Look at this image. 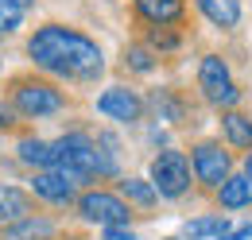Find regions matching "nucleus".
Segmentation results:
<instances>
[{
	"label": "nucleus",
	"instance_id": "nucleus-1",
	"mask_svg": "<svg viewBox=\"0 0 252 240\" xmlns=\"http://www.w3.org/2000/svg\"><path fill=\"white\" fill-rule=\"evenodd\" d=\"M28 55L35 59V66H43L47 74H59V78H74V82H90L101 74V47H97L90 35L63 24H47L32 35L28 43Z\"/></svg>",
	"mask_w": 252,
	"mask_h": 240
},
{
	"label": "nucleus",
	"instance_id": "nucleus-2",
	"mask_svg": "<svg viewBox=\"0 0 252 240\" xmlns=\"http://www.w3.org/2000/svg\"><path fill=\"white\" fill-rule=\"evenodd\" d=\"M55 171H63L66 179L78 186V182L113 175V155H105L90 136L74 132V136H63V140L55 144Z\"/></svg>",
	"mask_w": 252,
	"mask_h": 240
},
{
	"label": "nucleus",
	"instance_id": "nucleus-3",
	"mask_svg": "<svg viewBox=\"0 0 252 240\" xmlns=\"http://www.w3.org/2000/svg\"><path fill=\"white\" fill-rule=\"evenodd\" d=\"M198 86L206 93V101L218 105V109H233V105L241 101V90L233 86L229 66H225L218 55H206V59H202V66H198Z\"/></svg>",
	"mask_w": 252,
	"mask_h": 240
},
{
	"label": "nucleus",
	"instance_id": "nucleus-4",
	"mask_svg": "<svg viewBox=\"0 0 252 240\" xmlns=\"http://www.w3.org/2000/svg\"><path fill=\"white\" fill-rule=\"evenodd\" d=\"M152 186L163 198H183L190 190V163L183 151H159L152 163Z\"/></svg>",
	"mask_w": 252,
	"mask_h": 240
},
{
	"label": "nucleus",
	"instance_id": "nucleus-5",
	"mask_svg": "<svg viewBox=\"0 0 252 240\" xmlns=\"http://www.w3.org/2000/svg\"><path fill=\"white\" fill-rule=\"evenodd\" d=\"M78 210L86 221H97V225H128V206L125 198H117V194H105V190H94V194H82L78 198Z\"/></svg>",
	"mask_w": 252,
	"mask_h": 240
},
{
	"label": "nucleus",
	"instance_id": "nucleus-6",
	"mask_svg": "<svg viewBox=\"0 0 252 240\" xmlns=\"http://www.w3.org/2000/svg\"><path fill=\"white\" fill-rule=\"evenodd\" d=\"M16 109L24 117H51L63 109V93L47 82H20L16 86Z\"/></svg>",
	"mask_w": 252,
	"mask_h": 240
},
{
	"label": "nucleus",
	"instance_id": "nucleus-7",
	"mask_svg": "<svg viewBox=\"0 0 252 240\" xmlns=\"http://www.w3.org/2000/svg\"><path fill=\"white\" fill-rule=\"evenodd\" d=\"M194 175L202 186H214L229 179V151H221V144H198L194 148Z\"/></svg>",
	"mask_w": 252,
	"mask_h": 240
},
{
	"label": "nucleus",
	"instance_id": "nucleus-8",
	"mask_svg": "<svg viewBox=\"0 0 252 240\" xmlns=\"http://www.w3.org/2000/svg\"><path fill=\"white\" fill-rule=\"evenodd\" d=\"M97 113L132 124V120H140V113H144V101H140L132 90H125V86H113V90H105L97 97Z\"/></svg>",
	"mask_w": 252,
	"mask_h": 240
},
{
	"label": "nucleus",
	"instance_id": "nucleus-9",
	"mask_svg": "<svg viewBox=\"0 0 252 240\" xmlns=\"http://www.w3.org/2000/svg\"><path fill=\"white\" fill-rule=\"evenodd\" d=\"M32 190L39 198H47V202H55V206H66V202H74V182L66 179L63 171H39L32 179Z\"/></svg>",
	"mask_w": 252,
	"mask_h": 240
},
{
	"label": "nucleus",
	"instance_id": "nucleus-10",
	"mask_svg": "<svg viewBox=\"0 0 252 240\" xmlns=\"http://www.w3.org/2000/svg\"><path fill=\"white\" fill-rule=\"evenodd\" d=\"M218 202L225 210H245V206H252V179L249 175H229L218 186Z\"/></svg>",
	"mask_w": 252,
	"mask_h": 240
},
{
	"label": "nucleus",
	"instance_id": "nucleus-11",
	"mask_svg": "<svg viewBox=\"0 0 252 240\" xmlns=\"http://www.w3.org/2000/svg\"><path fill=\"white\" fill-rule=\"evenodd\" d=\"M136 12L148 20V24H175L183 16V0H136Z\"/></svg>",
	"mask_w": 252,
	"mask_h": 240
},
{
	"label": "nucleus",
	"instance_id": "nucleus-12",
	"mask_svg": "<svg viewBox=\"0 0 252 240\" xmlns=\"http://www.w3.org/2000/svg\"><path fill=\"white\" fill-rule=\"evenodd\" d=\"M198 8L218 28H237V20H241V4L237 0H198Z\"/></svg>",
	"mask_w": 252,
	"mask_h": 240
},
{
	"label": "nucleus",
	"instance_id": "nucleus-13",
	"mask_svg": "<svg viewBox=\"0 0 252 240\" xmlns=\"http://www.w3.org/2000/svg\"><path fill=\"white\" fill-rule=\"evenodd\" d=\"M221 128H225V140L233 148H252V117H245V113H225Z\"/></svg>",
	"mask_w": 252,
	"mask_h": 240
},
{
	"label": "nucleus",
	"instance_id": "nucleus-14",
	"mask_svg": "<svg viewBox=\"0 0 252 240\" xmlns=\"http://www.w3.org/2000/svg\"><path fill=\"white\" fill-rule=\"evenodd\" d=\"M20 159H24L28 167H39V171H55V144L24 140V144H20Z\"/></svg>",
	"mask_w": 252,
	"mask_h": 240
},
{
	"label": "nucleus",
	"instance_id": "nucleus-15",
	"mask_svg": "<svg viewBox=\"0 0 252 240\" xmlns=\"http://www.w3.org/2000/svg\"><path fill=\"white\" fill-rule=\"evenodd\" d=\"M51 233H55L51 221H43V217H24V221H16L12 229H4V240H47Z\"/></svg>",
	"mask_w": 252,
	"mask_h": 240
},
{
	"label": "nucleus",
	"instance_id": "nucleus-16",
	"mask_svg": "<svg viewBox=\"0 0 252 240\" xmlns=\"http://www.w3.org/2000/svg\"><path fill=\"white\" fill-rule=\"evenodd\" d=\"M24 217H32L28 198L20 190H4L0 194V221H24Z\"/></svg>",
	"mask_w": 252,
	"mask_h": 240
},
{
	"label": "nucleus",
	"instance_id": "nucleus-17",
	"mask_svg": "<svg viewBox=\"0 0 252 240\" xmlns=\"http://www.w3.org/2000/svg\"><path fill=\"white\" fill-rule=\"evenodd\" d=\"M229 221L225 217H198V221H190L187 229H183V237L187 240H206V237H221V229H225Z\"/></svg>",
	"mask_w": 252,
	"mask_h": 240
},
{
	"label": "nucleus",
	"instance_id": "nucleus-18",
	"mask_svg": "<svg viewBox=\"0 0 252 240\" xmlns=\"http://www.w3.org/2000/svg\"><path fill=\"white\" fill-rule=\"evenodd\" d=\"M121 190H125V198L128 202H136V206H152L156 202V186L152 182H144V179H128V182H121Z\"/></svg>",
	"mask_w": 252,
	"mask_h": 240
},
{
	"label": "nucleus",
	"instance_id": "nucleus-19",
	"mask_svg": "<svg viewBox=\"0 0 252 240\" xmlns=\"http://www.w3.org/2000/svg\"><path fill=\"white\" fill-rule=\"evenodd\" d=\"M20 20H24V8L16 4V0H0V31L8 35V31L20 28Z\"/></svg>",
	"mask_w": 252,
	"mask_h": 240
},
{
	"label": "nucleus",
	"instance_id": "nucleus-20",
	"mask_svg": "<svg viewBox=\"0 0 252 240\" xmlns=\"http://www.w3.org/2000/svg\"><path fill=\"white\" fill-rule=\"evenodd\" d=\"M128 66H132V70H140V74H148V70L156 66V59H152V51H148V47H128Z\"/></svg>",
	"mask_w": 252,
	"mask_h": 240
},
{
	"label": "nucleus",
	"instance_id": "nucleus-21",
	"mask_svg": "<svg viewBox=\"0 0 252 240\" xmlns=\"http://www.w3.org/2000/svg\"><path fill=\"white\" fill-rule=\"evenodd\" d=\"M218 240H252V225H225Z\"/></svg>",
	"mask_w": 252,
	"mask_h": 240
},
{
	"label": "nucleus",
	"instance_id": "nucleus-22",
	"mask_svg": "<svg viewBox=\"0 0 252 240\" xmlns=\"http://www.w3.org/2000/svg\"><path fill=\"white\" fill-rule=\"evenodd\" d=\"M105 240H136V237L128 233L125 225H109V229H105Z\"/></svg>",
	"mask_w": 252,
	"mask_h": 240
},
{
	"label": "nucleus",
	"instance_id": "nucleus-23",
	"mask_svg": "<svg viewBox=\"0 0 252 240\" xmlns=\"http://www.w3.org/2000/svg\"><path fill=\"white\" fill-rule=\"evenodd\" d=\"M16 124V109H8L4 101H0V128H12Z\"/></svg>",
	"mask_w": 252,
	"mask_h": 240
},
{
	"label": "nucleus",
	"instance_id": "nucleus-24",
	"mask_svg": "<svg viewBox=\"0 0 252 240\" xmlns=\"http://www.w3.org/2000/svg\"><path fill=\"white\" fill-rule=\"evenodd\" d=\"M245 175L252 179V151H249V159H245Z\"/></svg>",
	"mask_w": 252,
	"mask_h": 240
},
{
	"label": "nucleus",
	"instance_id": "nucleus-25",
	"mask_svg": "<svg viewBox=\"0 0 252 240\" xmlns=\"http://www.w3.org/2000/svg\"><path fill=\"white\" fill-rule=\"evenodd\" d=\"M16 4H20V8H24V12H28V8H32L35 0H16Z\"/></svg>",
	"mask_w": 252,
	"mask_h": 240
}]
</instances>
